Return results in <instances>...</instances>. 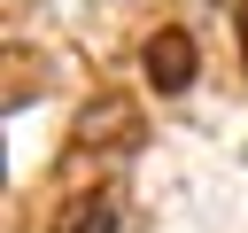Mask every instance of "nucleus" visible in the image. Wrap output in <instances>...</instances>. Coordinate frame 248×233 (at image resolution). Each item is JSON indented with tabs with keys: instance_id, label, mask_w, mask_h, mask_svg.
Segmentation results:
<instances>
[{
	"instance_id": "obj_1",
	"label": "nucleus",
	"mask_w": 248,
	"mask_h": 233,
	"mask_svg": "<svg viewBox=\"0 0 248 233\" xmlns=\"http://www.w3.org/2000/svg\"><path fill=\"white\" fill-rule=\"evenodd\" d=\"M147 78H155L163 93H178V85H194V39H186L178 23L147 39Z\"/></svg>"
},
{
	"instance_id": "obj_2",
	"label": "nucleus",
	"mask_w": 248,
	"mask_h": 233,
	"mask_svg": "<svg viewBox=\"0 0 248 233\" xmlns=\"http://www.w3.org/2000/svg\"><path fill=\"white\" fill-rule=\"evenodd\" d=\"M124 124H132V109H124V101H101V109H85V116H78V132H85V140H124Z\"/></svg>"
},
{
	"instance_id": "obj_3",
	"label": "nucleus",
	"mask_w": 248,
	"mask_h": 233,
	"mask_svg": "<svg viewBox=\"0 0 248 233\" xmlns=\"http://www.w3.org/2000/svg\"><path fill=\"white\" fill-rule=\"evenodd\" d=\"M54 233H108V202H93V194L70 202V210L54 217Z\"/></svg>"
},
{
	"instance_id": "obj_4",
	"label": "nucleus",
	"mask_w": 248,
	"mask_h": 233,
	"mask_svg": "<svg viewBox=\"0 0 248 233\" xmlns=\"http://www.w3.org/2000/svg\"><path fill=\"white\" fill-rule=\"evenodd\" d=\"M240 54H248V8H240Z\"/></svg>"
}]
</instances>
